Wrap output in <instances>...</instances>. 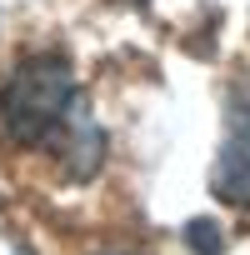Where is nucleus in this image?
<instances>
[{"label":"nucleus","instance_id":"1","mask_svg":"<svg viewBox=\"0 0 250 255\" xmlns=\"http://www.w3.org/2000/svg\"><path fill=\"white\" fill-rule=\"evenodd\" d=\"M0 125L20 150H40L55 165H70L75 180H85L105 155V135L85 115V100L65 55H30L5 75Z\"/></svg>","mask_w":250,"mask_h":255},{"label":"nucleus","instance_id":"2","mask_svg":"<svg viewBox=\"0 0 250 255\" xmlns=\"http://www.w3.org/2000/svg\"><path fill=\"white\" fill-rule=\"evenodd\" d=\"M210 190H215L225 205L250 210V85H240V90L230 95L225 140H220V155H215Z\"/></svg>","mask_w":250,"mask_h":255},{"label":"nucleus","instance_id":"3","mask_svg":"<svg viewBox=\"0 0 250 255\" xmlns=\"http://www.w3.org/2000/svg\"><path fill=\"white\" fill-rule=\"evenodd\" d=\"M185 235H190L195 255H220V250H225V235L215 230V220H190V225H185Z\"/></svg>","mask_w":250,"mask_h":255}]
</instances>
